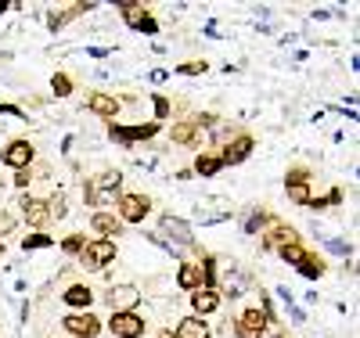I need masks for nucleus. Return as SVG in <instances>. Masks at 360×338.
Masks as SVG:
<instances>
[{
    "instance_id": "f257e3e1",
    "label": "nucleus",
    "mask_w": 360,
    "mask_h": 338,
    "mask_svg": "<svg viewBox=\"0 0 360 338\" xmlns=\"http://www.w3.org/2000/svg\"><path fill=\"white\" fill-rule=\"evenodd\" d=\"M119 191H123V173L105 169L101 176H94V183H90V205H115Z\"/></svg>"
},
{
    "instance_id": "f03ea898",
    "label": "nucleus",
    "mask_w": 360,
    "mask_h": 338,
    "mask_svg": "<svg viewBox=\"0 0 360 338\" xmlns=\"http://www.w3.org/2000/svg\"><path fill=\"white\" fill-rule=\"evenodd\" d=\"M108 263H115V241H86L83 245V252H79V266L83 270H105Z\"/></svg>"
},
{
    "instance_id": "7ed1b4c3",
    "label": "nucleus",
    "mask_w": 360,
    "mask_h": 338,
    "mask_svg": "<svg viewBox=\"0 0 360 338\" xmlns=\"http://www.w3.org/2000/svg\"><path fill=\"white\" fill-rule=\"evenodd\" d=\"M119 223H141L152 212V198L148 195H119Z\"/></svg>"
},
{
    "instance_id": "20e7f679",
    "label": "nucleus",
    "mask_w": 360,
    "mask_h": 338,
    "mask_svg": "<svg viewBox=\"0 0 360 338\" xmlns=\"http://www.w3.org/2000/svg\"><path fill=\"white\" fill-rule=\"evenodd\" d=\"M285 191H288V198L295 202V205H310V169H303V166H292L288 169V176H285Z\"/></svg>"
},
{
    "instance_id": "39448f33",
    "label": "nucleus",
    "mask_w": 360,
    "mask_h": 338,
    "mask_svg": "<svg viewBox=\"0 0 360 338\" xmlns=\"http://www.w3.org/2000/svg\"><path fill=\"white\" fill-rule=\"evenodd\" d=\"M62 324H65V331L76 334V338H98V334H101V320L90 313V310L69 313V317H62Z\"/></svg>"
},
{
    "instance_id": "423d86ee",
    "label": "nucleus",
    "mask_w": 360,
    "mask_h": 338,
    "mask_svg": "<svg viewBox=\"0 0 360 338\" xmlns=\"http://www.w3.org/2000/svg\"><path fill=\"white\" fill-rule=\"evenodd\" d=\"M144 327H148V320H144L137 310H134V313H112V320H108V331H112L115 338H141Z\"/></svg>"
},
{
    "instance_id": "0eeeda50",
    "label": "nucleus",
    "mask_w": 360,
    "mask_h": 338,
    "mask_svg": "<svg viewBox=\"0 0 360 338\" xmlns=\"http://www.w3.org/2000/svg\"><path fill=\"white\" fill-rule=\"evenodd\" d=\"M159 134V122H141V126H119V122H112L108 126V137L119 141V144H134V141H152Z\"/></svg>"
},
{
    "instance_id": "6e6552de",
    "label": "nucleus",
    "mask_w": 360,
    "mask_h": 338,
    "mask_svg": "<svg viewBox=\"0 0 360 338\" xmlns=\"http://www.w3.org/2000/svg\"><path fill=\"white\" fill-rule=\"evenodd\" d=\"M105 299L112 306V313H134L141 302V292H137V285H115V288H108Z\"/></svg>"
},
{
    "instance_id": "1a4fd4ad",
    "label": "nucleus",
    "mask_w": 360,
    "mask_h": 338,
    "mask_svg": "<svg viewBox=\"0 0 360 338\" xmlns=\"http://www.w3.org/2000/svg\"><path fill=\"white\" fill-rule=\"evenodd\" d=\"M33 155H37V151H33V144H29V141H11L4 151H0V162H4V166H11L15 173L18 169H29V162H33Z\"/></svg>"
},
{
    "instance_id": "9d476101",
    "label": "nucleus",
    "mask_w": 360,
    "mask_h": 338,
    "mask_svg": "<svg viewBox=\"0 0 360 338\" xmlns=\"http://www.w3.org/2000/svg\"><path fill=\"white\" fill-rule=\"evenodd\" d=\"M22 220L29 223V227H47L51 223V212H47V198H33V195H22Z\"/></svg>"
},
{
    "instance_id": "9b49d317",
    "label": "nucleus",
    "mask_w": 360,
    "mask_h": 338,
    "mask_svg": "<svg viewBox=\"0 0 360 338\" xmlns=\"http://www.w3.org/2000/svg\"><path fill=\"white\" fill-rule=\"evenodd\" d=\"M252 148H256V141H252L249 134H238V137L220 151V162H224V166H238V162H245V159L252 155Z\"/></svg>"
},
{
    "instance_id": "f8f14e48",
    "label": "nucleus",
    "mask_w": 360,
    "mask_h": 338,
    "mask_svg": "<svg viewBox=\"0 0 360 338\" xmlns=\"http://www.w3.org/2000/svg\"><path fill=\"white\" fill-rule=\"evenodd\" d=\"M266 327V313L259 310H245L242 317H238V324H234V331H238V338H259V331Z\"/></svg>"
},
{
    "instance_id": "ddd939ff",
    "label": "nucleus",
    "mask_w": 360,
    "mask_h": 338,
    "mask_svg": "<svg viewBox=\"0 0 360 338\" xmlns=\"http://www.w3.org/2000/svg\"><path fill=\"white\" fill-rule=\"evenodd\" d=\"M159 227H162V234H166L169 241H176V245H191V227L180 220V216H173V212H166V216L159 220Z\"/></svg>"
},
{
    "instance_id": "4468645a",
    "label": "nucleus",
    "mask_w": 360,
    "mask_h": 338,
    "mask_svg": "<svg viewBox=\"0 0 360 338\" xmlns=\"http://www.w3.org/2000/svg\"><path fill=\"white\" fill-rule=\"evenodd\" d=\"M86 108L94 115H101V119H115L119 115V98L105 94V90H94V94L86 98Z\"/></svg>"
},
{
    "instance_id": "2eb2a0df",
    "label": "nucleus",
    "mask_w": 360,
    "mask_h": 338,
    "mask_svg": "<svg viewBox=\"0 0 360 338\" xmlns=\"http://www.w3.org/2000/svg\"><path fill=\"white\" fill-rule=\"evenodd\" d=\"M90 230L101 234V241H112V234H123V223H119V216H112V212H94V216H90Z\"/></svg>"
},
{
    "instance_id": "dca6fc26",
    "label": "nucleus",
    "mask_w": 360,
    "mask_h": 338,
    "mask_svg": "<svg viewBox=\"0 0 360 338\" xmlns=\"http://www.w3.org/2000/svg\"><path fill=\"white\" fill-rule=\"evenodd\" d=\"M292 241H299L295 227H288V223H274V227L266 230V238H263V249H281V245H292Z\"/></svg>"
},
{
    "instance_id": "f3484780",
    "label": "nucleus",
    "mask_w": 360,
    "mask_h": 338,
    "mask_svg": "<svg viewBox=\"0 0 360 338\" xmlns=\"http://www.w3.org/2000/svg\"><path fill=\"white\" fill-rule=\"evenodd\" d=\"M62 302L72 306V310H90V302H94V292H90L86 285H69L62 292Z\"/></svg>"
},
{
    "instance_id": "a211bd4d",
    "label": "nucleus",
    "mask_w": 360,
    "mask_h": 338,
    "mask_svg": "<svg viewBox=\"0 0 360 338\" xmlns=\"http://www.w3.org/2000/svg\"><path fill=\"white\" fill-rule=\"evenodd\" d=\"M198 141H202V130H198V122H195V119H184V122H176V126H173V144L195 148Z\"/></svg>"
},
{
    "instance_id": "6ab92c4d",
    "label": "nucleus",
    "mask_w": 360,
    "mask_h": 338,
    "mask_svg": "<svg viewBox=\"0 0 360 338\" xmlns=\"http://www.w3.org/2000/svg\"><path fill=\"white\" fill-rule=\"evenodd\" d=\"M176 285L184 288V292H198V288H202V270H198V263H180Z\"/></svg>"
},
{
    "instance_id": "aec40b11",
    "label": "nucleus",
    "mask_w": 360,
    "mask_h": 338,
    "mask_svg": "<svg viewBox=\"0 0 360 338\" xmlns=\"http://www.w3.org/2000/svg\"><path fill=\"white\" fill-rule=\"evenodd\" d=\"M191 306H195V317H205L220 306V295L209 292V288H198V292H191Z\"/></svg>"
},
{
    "instance_id": "412c9836",
    "label": "nucleus",
    "mask_w": 360,
    "mask_h": 338,
    "mask_svg": "<svg viewBox=\"0 0 360 338\" xmlns=\"http://www.w3.org/2000/svg\"><path fill=\"white\" fill-rule=\"evenodd\" d=\"M176 338H209V324L202 320V317H184L180 320V327H176Z\"/></svg>"
},
{
    "instance_id": "4be33fe9",
    "label": "nucleus",
    "mask_w": 360,
    "mask_h": 338,
    "mask_svg": "<svg viewBox=\"0 0 360 338\" xmlns=\"http://www.w3.org/2000/svg\"><path fill=\"white\" fill-rule=\"evenodd\" d=\"M295 270L303 273L307 281H317V278H324V270H328V266H324V259H321V256H310V252H307V256H303V263H299Z\"/></svg>"
},
{
    "instance_id": "5701e85b",
    "label": "nucleus",
    "mask_w": 360,
    "mask_h": 338,
    "mask_svg": "<svg viewBox=\"0 0 360 338\" xmlns=\"http://www.w3.org/2000/svg\"><path fill=\"white\" fill-rule=\"evenodd\" d=\"M83 11H90V4H72V8H65V11H51V15H47V25L58 33V29H62L69 18H76V15H83Z\"/></svg>"
},
{
    "instance_id": "b1692460",
    "label": "nucleus",
    "mask_w": 360,
    "mask_h": 338,
    "mask_svg": "<svg viewBox=\"0 0 360 338\" xmlns=\"http://www.w3.org/2000/svg\"><path fill=\"white\" fill-rule=\"evenodd\" d=\"M119 15H123V22L134 25V29H141V22L148 18L144 4H137V0H127V4H119Z\"/></svg>"
},
{
    "instance_id": "393cba45",
    "label": "nucleus",
    "mask_w": 360,
    "mask_h": 338,
    "mask_svg": "<svg viewBox=\"0 0 360 338\" xmlns=\"http://www.w3.org/2000/svg\"><path fill=\"white\" fill-rule=\"evenodd\" d=\"M220 169H224L220 155H198V159H195V169H191V173H198V176H217Z\"/></svg>"
},
{
    "instance_id": "a878e982",
    "label": "nucleus",
    "mask_w": 360,
    "mask_h": 338,
    "mask_svg": "<svg viewBox=\"0 0 360 338\" xmlns=\"http://www.w3.org/2000/svg\"><path fill=\"white\" fill-rule=\"evenodd\" d=\"M47 212H51V220H65V216H69V202H65L62 191H54V195L47 198Z\"/></svg>"
},
{
    "instance_id": "bb28decb",
    "label": "nucleus",
    "mask_w": 360,
    "mask_h": 338,
    "mask_svg": "<svg viewBox=\"0 0 360 338\" xmlns=\"http://www.w3.org/2000/svg\"><path fill=\"white\" fill-rule=\"evenodd\" d=\"M278 256H281L285 263L299 266V263H303V256H307V249H303V245H299V241H292V245H281V249H278Z\"/></svg>"
},
{
    "instance_id": "cd10ccee",
    "label": "nucleus",
    "mask_w": 360,
    "mask_h": 338,
    "mask_svg": "<svg viewBox=\"0 0 360 338\" xmlns=\"http://www.w3.org/2000/svg\"><path fill=\"white\" fill-rule=\"evenodd\" d=\"M51 90H54L58 98H69V94H72V79H69L65 72H54V76H51Z\"/></svg>"
},
{
    "instance_id": "c85d7f7f",
    "label": "nucleus",
    "mask_w": 360,
    "mask_h": 338,
    "mask_svg": "<svg viewBox=\"0 0 360 338\" xmlns=\"http://www.w3.org/2000/svg\"><path fill=\"white\" fill-rule=\"evenodd\" d=\"M83 245H86V234H69V238L62 241V252H65V256H79Z\"/></svg>"
},
{
    "instance_id": "c756f323",
    "label": "nucleus",
    "mask_w": 360,
    "mask_h": 338,
    "mask_svg": "<svg viewBox=\"0 0 360 338\" xmlns=\"http://www.w3.org/2000/svg\"><path fill=\"white\" fill-rule=\"evenodd\" d=\"M47 245H51V234H25V238H22V249H25V252L47 249Z\"/></svg>"
},
{
    "instance_id": "7c9ffc66",
    "label": "nucleus",
    "mask_w": 360,
    "mask_h": 338,
    "mask_svg": "<svg viewBox=\"0 0 360 338\" xmlns=\"http://www.w3.org/2000/svg\"><path fill=\"white\" fill-rule=\"evenodd\" d=\"M209 65H205V61H184V65H176L173 72H180V76H202Z\"/></svg>"
},
{
    "instance_id": "2f4dec72",
    "label": "nucleus",
    "mask_w": 360,
    "mask_h": 338,
    "mask_svg": "<svg viewBox=\"0 0 360 338\" xmlns=\"http://www.w3.org/2000/svg\"><path fill=\"white\" fill-rule=\"evenodd\" d=\"M11 230H15V212L0 209V238H4V234H11Z\"/></svg>"
},
{
    "instance_id": "473e14b6",
    "label": "nucleus",
    "mask_w": 360,
    "mask_h": 338,
    "mask_svg": "<svg viewBox=\"0 0 360 338\" xmlns=\"http://www.w3.org/2000/svg\"><path fill=\"white\" fill-rule=\"evenodd\" d=\"M270 216H266V212H252V216L245 220V234H256V227H263Z\"/></svg>"
},
{
    "instance_id": "72a5a7b5",
    "label": "nucleus",
    "mask_w": 360,
    "mask_h": 338,
    "mask_svg": "<svg viewBox=\"0 0 360 338\" xmlns=\"http://www.w3.org/2000/svg\"><path fill=\"white\" fill-rule=\"evenodd\" d=\"M152 105H155V122H159V119H166V115H169V101H166V98H162V94H155V98H152Z\"/></svg>"
},
{
    "instance_id": "f704fd0d",
    "label": "nucleus",
    "mask_w": 360,
    "mask_h": 338,
    "mask_svg": "<svg viewBox=\"0 0 360 338\" xmlns=\"http://www.w3.org/2000/svg\"><path fill=\"white\" fill-rule=\"evenodd\" d=\"M141 33H144V37H155V33H159V25H155V18H152V15H148V18L141 22Z\"/></svg>"
},
{
    "instance_id": "c9c22d12",
    "label": "nucleus",
    "mask_w": 360,
    "mask_h": 338,
    "mask_svg": "<svg viewBox=\"0 0 360 338\" xmlns=\"http://www.w3.org/2000/svg\"><path fill=\"white\" fill-rule=\"evenodd\" d=\"M29 180H33V173H29V169H18V173H15V188L25 191V188H29Z\"/></svg>"
},
{
    "instance_id": "e433bc0d",
    "label": "nucleus",
    "mask_w": 360,
    "mask_h": 338,
    "mask_svg": "<svg viewBox=\"0 0 360 338\" xmlns=\"http://www.w3.org/2000/svg\"><path fill=\"white\" fill-rule=\"evenodd\" d=\"M259 338H285V334H281V327H278V324H266V327L259 331Z\"/></svg>"
},
{
    "instance_id": "4c0bfd02",
    "label": "nucleus",
    "mask_w": 360,
    "mask_h": 338,
    "mask_svg": "<svg viewBox=\"0 0 360 338\" xmlns=\"http://www.w3.org/2000/svg\"><path fill=\"white\" fill-rule=\"evenodd\" d=\"M155 338H176V334H173V331H159Z\"/></svg>"
},
{
    "instance_id": "58836bf2",
    "label": "nucleus",
    "mask_w": 360,
    "mask_h": 338,
    "mask_svg": "<svg viewBox=\"0 0 360 338\" xmlns=\"http://www.w3.org/2000/svg\"><path fill=\"white\" fill-rule=\"evenodd\" d=\"M0 259H4V238H0Z\"/></svg>"
},
{
    "instance_id": "ea45409f",
    "label": "nucleus",
    "mask_w": 360,
    "mask_h": 338,
    "mask_svg": "<svg viewBox=\"0 0 360 338\" xmlns=\"http://www.w3.org/2000/svg\"><path fill=\"white\" fill-rule=\"evenodd\" d=\"M4 11H8V4H4V0H0V15H4Z\"/></svg>"
}]
</instances>
